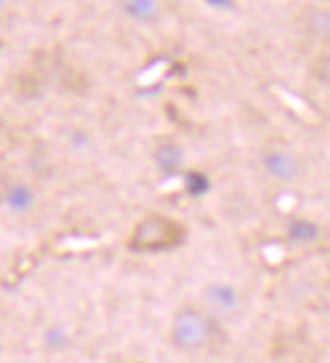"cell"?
I'll return each instance as SVG.
<instances>
[{
  "label": "cell",
  "instance_id": "1",
  "mask_svg": "<svg viewBox=\"0 0 330 363\" xmlns=\"http://www.w3.org/2000/svg\"><path fill=\"white\" fill-rule=\"evenodd\" d=\"M188 239V229L178 218L147 215L132 227L127 245L137 253H164L180 247Z\"/></svg>",
  "mask_w": 330,
  "mask_h": 363
},
{
  "label": "cell",
  "instance_id": "7",
  "mask_svg": "<svg viewBox=\"0 0 330 363\" xmlns=\"http://www.w3.org/2000/svg\"><path fill=\"white\" fill-rule=\"evenodd\" d=\"M288 235H290V239L296 241V243H310V241H314V239L320 235V229H318L314 223H310V220L297 218V220H294V223L290 225Z\"/></svg>",
  "mask_w": 330,
  "mask_h": 363
},
{
  "label": "cell",
  "instance_id": "3",
  "mask_svg": "<svg viewBox=\"0 0 330 363\" xmlns=\"http://www.w3.org/2000/svg\"><path fill=\"white\" fill-rule=\"evenodd\" d=\"M265 172L273 178L292 182L302 174V162L290 149H269L263 155Z\"/></svg>",
  "mask_w": 330,
  "mask_h": 363
},
{
  "label": "cell",
  "instance_id": "4",
  "mask_svg": "<svg viewBox=\"0 0 330 363\" xmlns=\"http://www.w3.org/2000/svg\"><path fill=\"white\" fill-rule=\"evenodd\" d=\"M206 298L218 314H231L239 306V292L229 284H212L206 290Z\"/></svg>",
  "mask_w": 330,
  "mask_h": 363
},
{
  "label": "cell",
  "instance_id": "5",
  "mask_svg": "<svg viewBox=\"0 0 330 363\" xmlns=\"http://www.w3.org/2000/svg\"><path fill=\"white\" fill-rule=\"evenodd\" d=\"M183 153L178 143L173 141H167V143H161L157 151H155V162H157V167L161 169V174L165 176H171L178 172V167L182 165Z\"/></svg>",
  "mask_w": 330,
  "mask_h": 363
},
{
  "label": "cell",
  "instance_id": "6",
  "mask_svg": "<svg viewBox=\"0 0 330 363\" xmlns=\"http://www.w3.org/2000/svg\"><path fill=\"white\" fill-rule=\"evenodd\" d=\"M125 13L135 21H151L159 13L157 0H125Z\"/></svg>",
  "mask_w": 330,
  "mask_h": 363
},
{
  "label": "cell",
  "instance_id": "9",
  "mask_svg": "<svg viewBox=\"0 0 330 363\" xmlns=\"http://www.w3.org/2000/svg\"><path fill=\"white\" fill-rule=\"evenodd\" d=\"M0 4H2V0H0Z\"/></svg>",
  "mask_w": 330,
  "mask_h": 363
},
{
  "label": "cell",
  "instance_id": "8",
  "mask_svg": "<svg viewBox=\"0 0 330 363\" xmlns=\"http://www.w3.org/2000/svg\"><path fill=\"white\" fill-rule=\"evenodd\" d=\"M210 4H215V6H229L231 4V0H208Z\"/></svg>",
  "mask_w": 330,
  "mask_h": 363
},
{
  "label": "cell",
  "instance_id": "2",
  "mask_svg": "<svg viewBox=\"0 0 330 363\" xmlns=\"http://www.w3.org/2000/svg\"><path fill=\"white\" fill-rule=\"evenodd\" d=\"M216 333L215 320L198 308H183L173 316L169 341L171 345L186 353L202 351L212 343Z\"/></svg>",
  "mask_w": 330,
  "mask_h": 363
}]
</instances>
